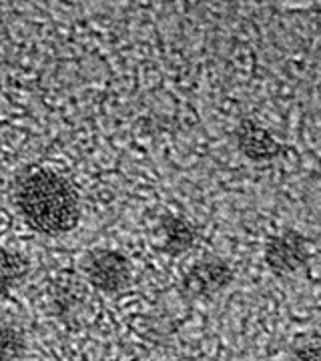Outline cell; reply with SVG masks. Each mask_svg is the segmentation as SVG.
Wrapping results in <instances>:
<instances>
[{"instance_id":"obj_1","label":"cell","mask_w":321,"mask_h":361,"mask_svg":"<svg viewBox=\"0 0 321 361\" xmlns=\"http://www.w3.org/2000/svg\"><path fill=\"white\" fill-rule=\"evenodd\" d=\"M16 207L28 227L44 235L73 231L80 221L75 185L51 169L30 171L16 189Z\"/></svg>"},{"instance_id":"obj_2","label":"cell","mask_w":321,"mask_h":361,"mask_svg":"<svg viewBox=\"0 0 321 361\" xmlns=\"http://www.w3.org/2000/svg\"><path fill=\"white\" fill-rule=\"evenodd\" d=\"M83 273L90 287L104 295H119L133 281L131 259L116 249H99L83 261Z\"/></svg>"},{"instance_id":"obj_3","label":"cell","mask_w":321,"mask_h":361,"mask_svg":"<svg viewBox=\"0 0 321 361\" xmlns=\"http://www.w3.org/2000/svg\"><path fill=\"white\" fill-rule=\"evenodd\" d=\"M233 277L235 271L227 261L217 257L203 259L197 261L191 269L185 271L179 281V291L187 299H209L227 289Z\"/></svg>"},{"instance_id":"obj_4","label":"cell","mask_w":321,"mask_h":361,"mask_svg":"<svg viewBox=\"0 0 321 361\" xmlns=\"http://www.w3.org/2000/svg\"><path fill=\"white\" fill-rule=\"evenodd\" d=\"M265 263L277 277H289L309 261V241L297 231H283L265 243Z\"/></svg>"},{"instance_id":"obj_5","label":"cell","mask_w":321,"mask_h":361,"mask_svg":"<svg viewBox=\"0 0 321 361\" xmlns=\"http://www.w3.org/2000/svg\"><path fill=\"white\" fill-rule=\"evenodd\" d=\"M237 142L243 155L253 161H269L281 153V145L275 141L267 130L257 127L251 121H245L239 125Z\"/></svg>"},{"instance_id":"obj_6","label":"cell","mask_w":321,"mask_h":361,"mask_svg":"<svg viewBox=\"0 0 321 361\" xmlns=\"http://www.w3.org/2000/svg\"><path fill=\"white\" fill-rule=\"evenodd\" d=\"M28 259L8 247H0V299H6L20 289L28 277Z\"/></svg>"},{"instance_id":"obj_7","label":"cell","mask_w":321,"mask_h":361,"mask_svg":"<svg viewBox=\"0 0 321 361\" xmlns=\"http://www.w3.org/2000/svg\"><path fill=\"white\" fill-rule=\"evenodd\" d=\"M161 231H163V249L169 255H181L189 251L197 239V233L191 227V223L175 215H167L161 221Z\"/></svg>"},{"instance_id":"obj_8","label":"cell","mask_w":321,"mask_h":361,"mask_svg":"<svg viewBox=\"0 0 321 361\" xmlns=\"http://www.w3.org/2000/svg\"><path fill=\"white\" fill-rule=\"evenodd\" d=\"M25 353V331L14 323L0 322V361H23Z\"/></svg>"},{"instance_id":"obj_9","label":"cell","mask_w":321,"mask_h":361,"mask_svg":"<svg viewBox=\"0 0 321 361\" xmlns=\"http://www.w3.org/2000/svg\"><path fill=\"white\" fill-rule=\"evenodd\" d=\"M291 361H321V343H308L299 348Z\"/></svg>"},{"instance_id":"obj_10","label":"cell","mask_w":321,"mask_h":361,"mask_svg":"<svg viewBox=\"0 0 321 361\" xmlns=\"http://www.w3.org/2000/svg\"><path fill=\"white\" fill-rule=\"evenodd\" d=\"M2 20H4V16H2V11H0V26H2Z\"/></svg>"}]
</instances>
